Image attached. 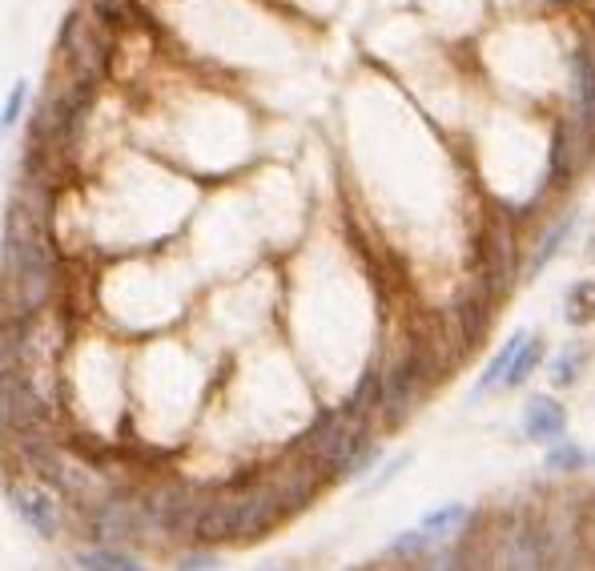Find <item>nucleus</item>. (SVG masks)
Returning <instances> with one entry per match:
<instances>
[{
  "mask_svg": "<svg viewBox=\"0 0 595 571\" xmlns=\"http://www.w3.org/2000/svg\"><path fill=\"white\" fill-rule=\"evenodd\" d=\"M4 286L29 315L41 310L48 303V290H53L48 230L33 210H24L21 201L9 210V226H4Z\"/></svg>",
  "mask_w": 595,
  "mask_h": 571,
  "instance_id": "obj_1",
  "label": "nucleus"
},
{
  "mask_svg": "<svg viewBox=\"0 0 595 571\" xmlns=\"http://www.w3.org/2000/svg\"><path fill=\"white\" fill-rule=\"evenodd\" d=\"M9 503L12 512L21 515L24 527H33L36 536H57V503L48 499L45 491L33 483H9Z\"/></svg>",
  "mask_w": 595,
  "mask_h": 571,
  "instance_id": "obj_2",
  "label": "nucleus"
},
{
  "mask_svg": "<svg viewBox=\"0 0 595 571\" xmlns=\"http://www.w3.org/2000/svg\"><path fill=\"white\" fill-rule=\"evenodd\" d=\"M524 435L527 439H536V443H560L563 435H568V410L548 395H536L527 398L524 407Z\"/></svg>",
  "mask_w": 595,
  "mask_h": 571,
  "instance_id": "obj_3",
  "label": "nucleus"
},
{
  "mask_svg": "<svg viewBox=\"0 0 595 571\" xmlns=\"http://www.w3.org/2000/svg\"><path fill=\"white\" fill-rule=\"evenodd\" d=\"M419 378H422V359H410L403 362L390 378L383 383V410H386V422H398L407 415V407L415 403V391H419Z\"/></svg>",
  "mask_w": 595,
  "mask_h": 571,
  "instance_id": "obj_4",
  "label": "nucleus"
},
{
  "mask_svg": "<svg viewBox=\"0 0 595 571\" xmlns=\"http://www.w3.org/2000/svg\"><path fill=\"white\" fill-rule=\"evenodd\" d=\"M575 97H580V121L592 133L595 129V53L575 48Z\"/></svg>",
  "mask_w": 595,
  "mask_h": 571,
  "instance_id": "obj_5",
  "label": "nucleus"
},
{
  "mask_svg": "<svg viewBox=\"0 0 595 571\" xmlns=\"http://www.w3.org/2000/svg\"><path fill=\"white\" fill-rule=\"evenodd\" d=\"M543 536H539L536 527H519L503 551V568H543Z\"/></svg>",
  "mask_w": 595,
  "mask_h": 571,
  "instance_id": "obj_6",
  "label": "nucleus"
},
{
  "mask_svg": "<svg viewBox=\"0 0 595 571\" xmlns=\"http://www.w3.org/2000/svg\"><path fill=\"white\" fill-rule=\"evenodd\" d=\"M563 318H568L572 327H587V322H595V278L575 282L572 290H568V303H563Z\"/></svg>",
  "mask_w": 595,
  "mask_h": 571,
  "instance_id": "obj_7",
  "label": "nucleus"
},
{
  "mask_svg": "<svg viewBox=\"0 0 595 571\" xmlns=\"http://www.w3.org/2000/svg\"><path fill=\"white\" fill-rule=\"evenodd\" d=\"M584 362H587V350L580 347V342L563 347L548 366L551 383H555V386H575V383H580V374H584Z\"/></svg>",
  "mask_w": 595,
  "mask_h": 571,
  "instance_id": "obj_8",
  "label": "nucleus"
},
{
  "mask_svg": "<svg viewBox=\"0 0 595 571\" xmlns=\"http://www.w3.org/2000/svg\"><path fill=\"white\" fill-rule=\"evenodd\" d=\"M543 339H536V334H531V342H524V347H519V354H515V362H511V371L503 374V386H524L527 378H531V374L539 371V362H543Z\"/></svg>",
  "mask_w": 595,
  "mask_h": 571,
  "instance_id": "obj_9",
  "label": "nucleus"
},
{
  "mask_svg": "<svg viewBox=\"0 0 595 571\" xmlns=\"http://www.w3.org/2000/svg\"><path fill=\"white\" fill-rule=\"evenodd\" d=\"M527 342V330H515L511 339H507V347L491 359V366L483 371V378H478V386H475V395H483V391H491L495 383H503V374L511 371V362H515V354H519V347Z\"/></svg>",
  "mask_w": 595,
  "mask_h": 571,
  "instance_id": "obj_10",
  "label": "nucleus"
},
{
  "mask_svg": "<svg viewBox=\"0 0 595 571\" xmlns=\"http://www.w3.org/2000/svg\"><path fill=\"white\" fill-rule=\"evenodd\" d=\"M77 568H89V571H137V556H129V551L118 548H93V551H81L77 556Z\"/></svg>",
  "mask_w": 595,
  "mask_h": 571,
  "instance_id": "obj_11",
  "label": "nucleus"
},
{
  "mask_svg": "<svg viewBox=\"0 0 595 571\" xmlns=\"http://www.w3.org/2000/svg\"><path fill=\"white\" fill-rule=\"evenodd\" d=\"M575 230V213H568V218H563L560 226H555V230L548 233V238H543V242H539V250H536V257H531V278H536L539 270L548 266L551 257H555V250H560L563 242H568V233Z\"/></svg>",
  "mask_w": 595,
  "mask_h": 571,
  "instance_id": "obj_12",
  "label": "nucleus"
},
{
  "mask_svg": "<svg viewBox=\"0 0 595 571\" xmlns=\"http://www.w3.org/2000/svg\"><path fill=\"white\" fill-rule=\"evenodd\" d=\"M463 519H467V507H463V503H447V507H439V512H431L422 519V531H431L434 539H443V536H451Z\"/></svg>",
  "mask_w": 595,
  "mask_h": 571,
  "instance_id": "obj_13",
  "label": "nucleus"
},
{
  "mask_svg": "<svg viewBox=\"0 0 595 571\" xmlns=\"http://www.w3.org/2000/svg\"><path fill=\"white\" fill-rule=\"evenodd\" d=\"M584 463H587L584 451H580L575 443H563V439L548 451V466H551V471H580Z\"/></svg>",
  "mask_w": 595,
  "mask_h": 571,
  "instance_id": "obj_14",
  "label": "nucleus"
},
{
  "mask_svg": "<svg viewBox=\"0 0 595 571\" xmlns=\"http://www.w3.org/2000/svg\"><path fill=\"white\" fill-rule=\"evenodd\" d=\"M24 101H29V85L24 81H16L12 85V94H9V101H4V109H0V133H9L16 121H21V113H24Z\"/></svg>",
  "mask_w": 595,
  "mask_h": 571,
  "instance_id": "obj_15",
  "label": "nucleus"
},
{
  "mask_svg": "<svg viewBox=\"0 0 595 571\" xmlns=\"http://www.w3.org/2000/svg\"><path fill=\"white\" fill-rule=\"evenodd\" d=\"M177 568H213V556H186V560L177 563Z\"/></svg>",
  "mask_w": 595,
  "mask_h": 571,
  "instance_id": "obj_16",
  "label": "nucleus"
}]
</instances>
